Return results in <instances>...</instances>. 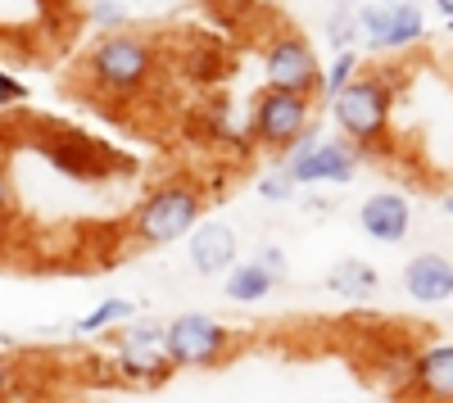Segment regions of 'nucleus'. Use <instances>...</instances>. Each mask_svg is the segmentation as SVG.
Here are the masks:
<instances>
[{"mask_svg": "<svg viewBox=\"0 0 453 403\" xmlns=\"http://www.w3.org/2000/svg\"><path fill=\"white\" fill-rule=\"evenodd\" d=\"M399 281H403V295L412 304L444 308L453 300V263H449V254H440V249L412 254V259L403 263V272H399Z\"/></svg>", "mask_w": 453, "mask_h": 403, "instance_id": "10", "label": "nucleus"}, {"mask_svg": "<svg viewBox=\"0 0 453 403\" xmlns=\"http://www.w3.org/2000/svg\"><path fill=\"white\" fill-rule=\"evenodd\" d=\"M0 349H14V336L10 331H0Z\"/></svg>", "mask_w": 453, "mask_h": 403, "instance_id": "27", "label": "nucleus"}, {"mask_svg": "<svg viewBox=\"0 0 453 403\" xmlns=\"http://www.w3.org/2000/svg\"><path fill=\"white\" fill-rule=\"evenodd\" d=\"M204 223V191L191 177H168L150 186L141 204L132 209V236L145 249H164L173 240H186Z\"/></svg>", "mask_w": 453, "mask_h": 403, "instance_id": "2", "label": "nucleus"}, {"mask_svg": "<svg viewBox=\"0 0 453 403\" xmlns=\"http://www.w3.org/2000/svg\"><path fill=\"white\" fill-rule=\"evenodd\" d=\"M435 10H440L444 23H453V0H435Z\"/></svg>", "mask_w": 453, "mask_h": 403, "instance_id": "26", "label": "nucleus"}, {"mask_svg": "<svg viewBox=\"0 0 453 403\" xmlns=\"http://www.w3.org/2000/svg\"><path fill=\"white\" fill-rule=\"evenodd\" d=\"M109 349H113V376L141 385V390H159L173 381V362L164 354V326L159 322H123L109 331Z\"/></svg>", "mask_w": 453, "mask_h": 403, "instance_id": "4", "label": "nucleus"}, {"mask_svg": "<svg viewBox=\"0 0 453 403\" xmlns=\"http://www.w3.org/2000/svg\"><path fill=\"white\" fill-rule=\"evenodd\" d=\"M222 295L232 300V304H263L273 295V290L281 285V277H273L268 268H263L258 259H245V263H232L222 272Z\"/></svg>", "mask_w": 453, "mask_h": 403, "instance_id": "16", "label": "nucleus"}, {"mask_svg": "<svg viewBox=\"0 0 453 403\" xmlns=\"http://www.w3.org/2000/svg\"><path fill=\"white\" fill-rule=\"evenodd\" d=\"M326 290L335 300L367 304V300H376V290H381V272L367 259H340V263L326 268Z\"/></svg>", "mask_w": 453, "mask_h": 403, "instance_id": "15", "label": "nucleus"}, {"mask_svg": "<svg viewBox=\"0 0 453 403\" xmlns=\"http://www.w3.org/2000/svg\"><path fill=\"white\" fill-rule=\"evenodd\" d=\"M91 23L104 27V32H109V27L123 32V27H127V5H123V0H96V5H91Z\"/></svg>", "mask_w": 453, "mask_h": 403, "instance_id": "20", "label": "nucleus"}, {"mask_svg": "<svg viewBox=\"0 0 453 403\" xmlns=\"http://www.w3.org/2000/svg\"><path fill=\"white\" fill-rule=\"evenodd\" d=\"M390 109H395V82L363 68L331 100V118L345 132V145H354L363 159H372V155H390Z\"/></svg>", "mask_w": 453, "mask_h": 403, "instance_id": "1", "label": "nucleus"}, {"mask_svg": "<svg viewBox=\"0 0 453 403\" xmlns=\"http://www.w3.org/2000/svg\"><path fill=\"white\" fill-rule=\"evenodd\" d=\"M42 155L59 172H68V177H82V181L104 177V150H100L96 141H87L82 132H55V136H46L42 141Z\"/></svg>", "mask_w": 453, "mask_h": 403, "instance_id": "14", "label": "nucleus"}, {"mask_svg": "<svg viewBox=\"0 0 453 403\" xmlns=\"http://www.w3.org/2000/svg\"><path fill=\"white\" fill-rule=\"evenodd\" d=\"M309 127H313V100L290 95V91H268V87L254 95V109H250V141L258 145V150L286 155Z\"/></svg>", "mask_w": 453, "mask_h": 403, "instance_id": "7", "label": "nucleus"}, {"mask_svg": "<svg viewBox=\"0 0 453 403\" xmlns=\"http://www.w3.org/2000/svg\"><path fill=\"white\" fill-rule=\"evenodd\" d=\"M354 32L372 50H412L426 42V14L418 0H381V5H358L354 10Z\"/></svg>", "mask_w": 453, "mask_h": 403, "instance_id": "8", "label": "nucleus"}, {"mask_svg": "<svg viewBox=\"0 0 453 403\" xmlns=\"http://www.w3.org/2000/svg\"><path fill=\"white\" fill-rule=\"evenodd\" d=\"M87 78L104 95H136L155 82L159 72V46L141 32H104L87 50Z\"/></svg>", "mask_w": 453, "mask_h": 403, "instance_id": "3", "label": "nucleus"}, {"mask_svg": "<svg viewBox=\"0 0 453 403\" xmlns=\"http://www.w3.org/2000/svg\"><path fill=\"white\" fill-rule=\"evenodd\" d=\"M23 100H27V87L14 78V72L0 68V109H14V104H23Z\"/></svg>", "mask_w": 453, "mask_h": 403, "instance_id": "22", "label": "nucleus"}, {"mask_svg": "<svg viewBox=\"0 0 453 403\" xmlns=\"http://www.w3.org/2000/svg\"><path fill=\"white\" fill-rule=\"evenodd\" d=\"M132 317H136V304H132V300H123V295H113V300H100L87 317L73 322V336H78V340L109 336L113 326H123V322H132Z\"/></svg>", "mask_w": 453, "mask_h": 403, "instance_id": "17", "label": "nucleus"}, {"mask_svg": "<svg viewBox=\"0 0 453 403\" xmlns=\"http://www.w3.org/2000/svg\"><path fill=\"white\" fill-rule=\"evenodd\" d=\"M10 209H14V191H10V172H5V163H0V217H10Z\"/></svg>", "mask_w": 453, "mask_h": 403, "instance_id": "25", "label": "nucleus"}, {"mask_svg": "<svg viewBox=\"0 0 453 403\" xmlns=\"http://www.w3.org/2000/svg\"><path fill=\"white\" fill-rule=\"evenodd\" d=\"M14 394H19V362L0 354V403H14Z\"/></svg>", "mask_w": 453, "mask_h": 403, "instance_id": "21", "label": "nucleus"}, {"mask_svg": "<svg viewBox=\"0 0 453 403\" xmlns=\"http://www.w3.org/2000/svg\"><path fill=\"white\" fill-rule=\"evenodd\" d=\"M408 385L431 403H449L453 394V345L435 340L408 358Z\"/></svg>", "mask_w": 453, "mask_h": 403, "instance_id": "13", "label": "nucleus"}, {"mask_svg": "<svg viewBox=\"0 0 453 403\" xmlns=\"http://www.w3.org/2000/svg\"><path fill=\"white\" fill-rule=\"evenodd\" d=\"M186 259L200 277H222L232 263H241V236L218 223V217H204V223L186 236Z\"/></svg>", "mask_w": 453, "mask_h": 403, "instance_id": "11", "label": "nucleus"}, {"mask_svg": "<svg viewBox=\"0 0 453 403\" xmlns=\"http://www.w3.org/2000/svg\"><path fill=\"white\" fill-rule=\"evenodd\" d=\"M358 227L381 240V245H403L408 232H412V200L399 195V191H376L363 200L358 209Z\"/></svg>", "mask_w": 453, "mask_h": 403, "instance_id": "12", "label": "nucleus"}, {"mask_svg": "<svg viewBox=\"0 0 453 403\" xmlns=\"http://www.w3.org/2000/svg\"><path fill=\"white\" fill-rule=\"evenodd\" d=\"M263 82H268V91H290V95L313 100L322 82V64L299 32H277L263 46Z\"/></svg>", "mask_w": 453, "mask_h": 403, "instance_id": "9", "label": "nucleus"}, {"mask_svg": "<svg viewBox=\"0 0 453 403\" xmlns=\"http://www.w3.org/2000/svg\"><path fill=\"white\" fill-rule=\"evenodd\" d=\"M363 155L345 141H318V132L309 127L290 150H286V172L295 186H349L358 177Z\"/></svg>", "mask_w": 453, "mask_h": 403, "instance_id": "6", "label": "nucleus"}, {"mask_svg": "<svg viewBox=\"0 0 453 403\" xmlns=\"http://www.w3.org/2000/svg\"><path fill=\"white\" fill-rule=\"evenodd\" d=\"M254 259H258L263 268H268L273 277H286V259H281V249H277V245H263V249L254 254Z\"/></svg>", "mask_w": 453, "mask_h": 403, "instance_id": "24", "label": "nucleus"}, {"mask_svg": "<svg viewBox=\"0 0 453 403\" xmlns=\"http://www.w3.org/2000/svg\"><path fill=\"white\" fill-rule=\"evenodd\" d=\"M358 72H363V55H358V50H335L331 64H326V72H322V82H318V91H322L326 100H335L340 91L358 78Z\"/></svg>", "mask_w": 453, "mask_h": 403, "instance_id": "18", "label": "nucleus"}, {"mask_svg": "<svg viewBox=\"0 0 453 403\" xmlns=\"http://www.w3.org/2000/svg\"><path fill=\"white\" fill-rule=\"evenodd\" d=\"M254 191H258V200H273V204H290L299 186L290 181V172H286V168H277V172H263Z\"/></svg>", "mask_w": 453, "mask_h": 403, "instance_id": "19", "label": "nucleus"}, {"mask_svg": "<svg viewBox=\"0 0 453 403\" xmlns=\"http://www.w3.org/2000/svg\"><path fill=\"white\" fill-rule=\"evenodd\" d=\"M354 42H358V32H354V19H331V46L335 50H354Z\"/></svg>", "mask_w": 453, "mask_h": 403, "instance_id": "23", "label": "nucleus"}, {"mask_svg": "<svg viewBox=\"0 0 453 403\" xmlns=\"http://www.w3.org/2000/svg\"><path fill=\"white\" fill-rule=\"evenodd\" d=\"M164 354L173 372H204L232 358V326L209 313H181L164 326Z\"/></svg>", "mask_w": 453, "mask_h": 403, "instance_id": "5", "label": "nucleus"}]
</instances>
